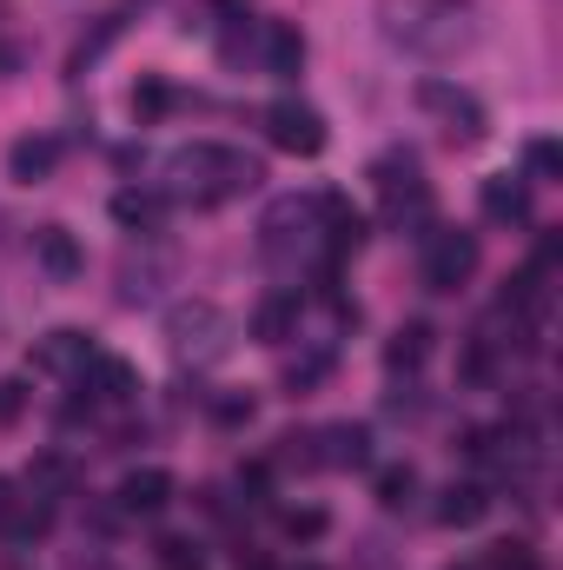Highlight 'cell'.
<instances>
[{
    "mask_svg": "<svg viewBox=\"0 0 563 570\" xmlns=\"http://www.w3.org/2000/svg\"><path fill=\"white\" fill-rule=\"evenodd\" d=\"M378 33L412 60H451L477 33V0H378Z\"/></svg>",
    "mask_w": 563,
    "mask_h": 570,
    "instance_id": "cell-1",
    "label": "cell"
},
{
    "mask_svg": "<svg viewBox=\"0 0 563 570\" xmlns=\"http://www.w3.org/2000/svg\"><path fill=\"white\" fill-rule=\"evenodd\" d=\"M172 179H179V193L192 199V206H226V199H239V193H253L266 173H259V159L253 153H239V146H186V153H172Z\"/></svg>",
    "mask_w": 563,
    "mask_h": 570,
    "instance_id": "cell-2",
    "label": "cell"
},
{
    "mask_svg": "<svg viewBox=\"0 0 563 570\" xmlns=\"http://www.w3.org/2000/svg\"><path fill=\"white\" fill-rule=\"evenodd\" d=\"M166 345H172L179 365H213V358L233 352V318L213 298H186V305L166 312Z\"/></svg>",
    "mask_w": 563,
    "mask_h": 570,
    "instance_id": "cell-3",
    "label": "cell"
},
{
    "mask_svg": "<svg viewBox=\"0 0 563 570\" xmlns=\"http://www.w3.org/2000/svg\"><path fill=\"white\" fill-rule=\"evenodd\" d=\"M372 186L385 199V219L392 226H431V186H424V166L418 153H378L372 159Z\"/></svg>",
    "mask_w": 563,
    "mask_h": 570,
    "instance_id": "cell-4",
    "label": "cell"
},
{
    "mask_svg": "<svg viewBox=\"0 0 563 570\" xmlns=\"http://www.w3.org/2000/svg\"><path fill=\"white\" fill-rule=\"evenodd\" d=\"M471 273H477V233L431 226L424 233V253H418V279L431 292H457V285H471Z\"/></svg>",
    "mask_w": 563,
    "mask_h": 570,
    "instance_id": "cell-5",
    "label": "cell"
},
{
    "mask_svg": "<svg viewBox=\"0 0 563 570\" xmlns=\"http://www.w3.org/2000/svg\"><path fill=\"white\" fill-rule=\"evenodd\" d=\"M266 140L292 153V159H312V153H325V114L318 107H305V100H273L266 107Z\"/></svg>",
    "mask_w": 563,
    "mask_h": 570,
    "instance_id": "cell-6",
    "label": "cell"
},
{
    "mask_svg": "<svg viewBox=\"0 0 563 570\" xmlns=\"http://www.w3.org/2000/svg\"><path fill=\"white\" fill-rule=\"evenodd\" d=\"M418 107L431 120H444V134L451 140H484V107H477V94H464V87H451V80H418Z\"/></svg>",
    "mask_w": 563,
    "mask_h": 570,
    "instance_id": "cell-7",
    "label": "cell"
},
{
    "mask_svg": "<svg viewBox=\"0 0 563 570\" xmlns=\"http://www.w3.org/2000/svg\"><path fill=\"white\" fill-rule=\"evenodd\" d=\"M477 206L491 226H531V179L524 173H491L477 186Z\"/></svg>",
    "mask_w": 563,
    "mask_h": 570,
    "instance_id": "cell-8",
    "label": "cell"
},
{
    "mask_svg": "<svg viewBox=\"0 0 563 570\" xmlns=\"http://www.w3.org/2000/svg\"><path fill=\"white\" fill-rule=\"evenodd\" d=\"M73 385H80L93 405H127V399H140V372H134L127 358H107V352H93Z\"/></svg>",
    "mask_w": 563,
    "mask_h": 570,
    "instance_id": "cell-9",
    "label": "cell"
},
{
    "mask_svg": "<svg viewBox=\"0 0 563 570\" xmlns=\"http://www.w3.org/2000/svg\"><path fill=\"white\" fill-rule=\"evenodd\" d=\"M120 511L127 518H152V511H166L172 504V471H159V464H140V471H127L120 478Z\"/></svg>",
    "mask_w": 563,
    "mask_h": 570,
    "instance_id": "cell-10",
    "label": "cell"
},
{
    "mask_svg": "<svg viewBox=\"0 0 563 570\" xmlns=\"http://www.w3.org/2000/svg\"><path fill=\"white\" fill-rule=\"evenodd\" d=\"M87 358H93V338H87V332H73V325L47 332V338L33 345V365H40V372H60V379H80V372H87Z\"/></svg>",
    "mask_w": 563,
    "mask_h": 570,
    "instance_id": "cell-11",
    "label": "cell"
},
{
    "mask_svg": "<svg viewBox=\"0 0 563 570\" xmlns=\"http://www.w3.org/2000/svg\"><path fill=\"white\" fill-rule=\"evenodd\" d=\"M27 491L47 498V504L80 498V464H73L67 451H33V464H27Z\"/></svg>",
    "mask_w": 563,
    "mask_h": 570,
    "instance_id": "cell-12",
    "label": "cell"
},
{
    "mask_svg": "<svg viewBox=\"0 0 563 570\" xmlns=\"http://www.w3.org/2000/svg\"><path fill=\"white\" fill-rule=\"evenodd\" d=\"M259 53H266V73L273 80H298L305 67V33L292 20H259Z\"/></svg>",
    "mask_w": 563,
    "mask_h": 570,
    "instance_id": "cell-13",
    "label": "cell"
},
{
    "mask_svg": "<svg viewBox=\"0 0 563 570\" xmlns=\"http://www.w3.org/2000/svg\"><path fill=\"white\" fill-rule=\"evenodd\" d=\"M484 511H491V484H477V478L437 491V524L444 531H471V524H484Z\"/></svg>",
    "mask_w": 563,
    "mask_h": 570,
    "instance_id": "cell-14",
    "label": "cell"
},
{
    "mask_svg": "<svg viewBox=\"0 0 563 570\" xmlns=\"http://www.w3.org/2000/svg\"><path fill=\"white\" fill-rule=\"evenodd\" d=\"M325 451H318V464L325 471H365L372 464V431L365 425H325V431H312Z\"/></svg>",
    "mask_w": 563,
    "mask_h": 570,
    "instance_id": "cell-15",
    "label": "cell"
},
{
    "mask_svg": "<svg viewBox=\"0 0 563 570\" xmlns=\"http://www.w3.org/2000/svg\"><path fill=\"white\" fill-rule=\"evenodd\" d=\"M53 166H60V140L53 134H27V140L7 146V179H20V186L53 179Z\"/></svg>",
    "mask_w": 563,
    "mask_h": 570,
    "instance_id": "cell-16",
    "label": "cell"
},
{
    "mask_svg": "<svg viewBox=\"0 0 563 570\" xmlns=\"http://www.w3.org/2000/svg\"><path fill=\"white\" fill-rule=\"evenodd\" d=\"M47 531H53V504H47V498H33V491H27V498H13V504H7V518H0V538H7L13 551L40 544Z\"/></svg>",
    "mask_w": 563,
    "mask_h": 570,
    "instance_id": "cell-17",
    "label": "cell"
},
{
    "mask_svg": "<svg viewBox=\"0 0 563 570\" xmlns=\"http://www.w3.org/2000/svg\"><path fill=\"white\" fill-rule=\"evenodd\" d=\"M113 219H120L127 233H159V226H166V199L146 193V186H127V193H113Z\"/></svg>",
    "mask_w": 563,
    "mask_h": 570,
    "instance_id": "cell-18",
    "label": "cell"
},
{
    "mask_svg": "<svg viewBox=\"0 0 563 570\" xmlns=\"http://www.w3.org/2000/svg\"><path fill=\"white\" fill-rule=\"evenodd\" d=\"M431 338H437V332H431L424 318H412V325H398V332L385 338V372H418L424 358H431Z\"/></svg>",
    "mask_w": 563,
    "mask_h": 570,
    "instance_id": "cell-19",
    "label": "cell"
},
{
    "mask_svg": "<svg viewBox=\"0 0 563 570\" xmlns=\"http://www.w3.org/2000/svg\"><path fill=\"white\" fill-rule=\"evenodd\" d=\"M33 253H40V266H47V273H53V279H73V273H80V266H87V259H80V246H73V233H67V226H40V233H33Z\"/></svg>",
    "mask_w": 563,
    "mask_h": 570,
    "instance_id": "cell-20",
    "label": "cell"
},
{
    "mask_svg": "<svg viewBox=\"0 0 563 570\" xmlns=\"http://www.w3.org/2000/svg\"><path fill=\"white\" fill-rule=\"evenodd\" d=\"M292 325H298V292H273V298L259 305V318H253V332H259L266 345H285Z\"/></svg>",
    "mask_w": 563,
    "mask_h": 570,
    "instance_id": "cell-21",
    "label": "cell"
},
{
    "mask_svg": "<svg viewBox=\"0 0 563 570\" xmlns=\"http://www.w3.org/2000/svg\"><path fill=\"white\" fill-rule=\"evenodd\" d=\"M172 107H179V94H172V87H166L159 73H146L140 87H134V120H140V127H159V120H166Z\"/></svg>",
    "mask_w": 563,
    "mask_h": 570,
    "instance_id": "cell-22",
    "label": "cell"
},
{
    "mask_svg": "<svg viewBox=\"0 0 563 570\" xmlns=\"http://www.w3.org/2000/svg\"><path fill=\"white\" fill-rule=\"evenodd\" d=\"M412 498H418V471L412 464H385L378 471V504L385 511H412Z\"/></svg>",
    "mask_w": 563,
    "mask_h": 570,
    "instance_id": "cell-23",
    "label": "cell"
},
{
    "mask_svg": "<svg viewBox=\"0 0 563 570\" xmlns=\"http://www.w3.org/2000/svg\"><path fill=\"white\" fill-rule=\"evenodd\" d=\"M484 570H544V558H537L531 544L504 538V544H491V551H484Z\"/></svg>",
    "mask_w": 563,
    "mask_h": 570,
    "instance_id": "cell-24",
    "label": "cell"
},
{
    "mask_svg": "<svg viewBox=\"0 0 563 570\" xmlns=\"http://www.w3.org/2000/svg\"><path fill=\"white\" fill-rule=\"evenodd\" d=\"M563 173V146L557 140H531L524 146V179H557Z\"/></svg>",
    "mask_w": 563,
    "mask_h": 570,
    "instance_id": "cell-25",
    "label": "cell"
},
{
    "mask_svg": "<svg viewBox=\"0 0 563 570\" xmlns=\"http://www.w3.org/2000/svg\"><path fill=\"white\" fill-rule=\"evenodd\" d=\"M152 551H159V564H166V570H206V558H199V544H192V538H159Z\"/></svg>",
    "mask_w": 563,
    "mask_h": 570,
    "instance_id": "cell-26",
    "label": "cell"
},
{
    "mask_svg": "<svg viewBox=\"0 0 563 570\" xmlns=\"http://www.w3.org/2000/svg\"><path fill=\"white\" fill-rule=\"evenodd\" d=\"M325 372H332V358H325V352H312V358H292V365H285V385H292V392H312Z\"/></svg>",
    "mask_w": 563,
    "mask_h": 570,
    "instance_id": "cell-27",
    "label": "cell"
},
{
    "mask_svg": "<svg viewBox=\"0 0 563 570\" xmlns=\"http://www.w3.org/2000/svg\"><path fill=\"white\" fill-rule=\"evenodd\" d=\"M325 524H332V518H325L318 504H305V511H285V538H305V544H312V538H325Z\"/></svg>",
    "mask_w": 563,
    "mask_h": 570,
    "instance_id": "cell-28",
    "label": "cell"
},
{
    "mask_svg": "<svg viewBox=\"0 0 563 570\" xmlns=\"http://www.w3.org/2000/svg\"><path fill=\"white\" fill-rule=\"evenodd\" d=\"M27 379H0V425H20L27 419Z\"/></svg>",
    "mask_w": 563,
    "mask_h": 570,
    "instance_id": "cell-29",
    "label": "cell"
},
{
    "mask_svg": "<svg viewBox=\"0 0 563 570\" xmlns=\"http://www.w3.org/2000/svg\"><path fill=\"white\" fill-rule=\"evenodd\" d=\"M213 419H219V425H246V419H253V399H219Z\"/></svg>",
    "mask_w": 563,
    "mask_h": 570,
    "instance_id": "cell-30",
    "label": "cell"
},
{
    "mask_svg": "<svg viewBox=\"0 0 563 570\" xmlns=\"http://www.w3.org/2000/svg\"><path fill=\"white\" fill-rule=\"evenodd\" d=\"M7 504H13V484H7V478H0V518H7Z\"/></svg>",
    "mask_w": 563,
    "mask_h": 570,
    "instance_id": "cell-31",
    "label": "cell"
},
{
    "mask_svg": "<svg viewBox=\"0 0 563 570\" xmlns=\"http://www.w3.org/2000/svg\"><path fill=\"white\" fill-rule=\"evenodd\" d=\"M298 570H318V564H298Z\"/></svg>",
    "mask_w": 563,
    "mask_h": 570,
    "instance_id": "cell-32",
    "label": "cell"
},
{
    "mask_svg": "<svg viewBox=\"0 0 563 570\" xmlns=\"http://www.w3.org/2000/svg\"><path fill=\"white\" fill-rule=\"evenodd\" d=\"M7 570H20V564H7Z\"/></svg>",
    "mask_w": 563,
    "mask_h": 570,
    "instance_id": "cell-33",
    "label": "cell"
}]
</instances>
